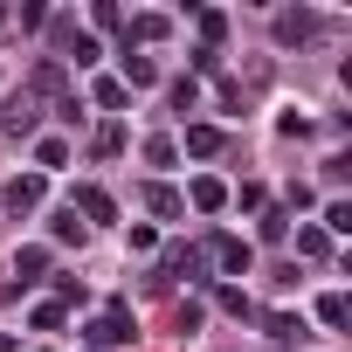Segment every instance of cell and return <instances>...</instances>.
Listing matches in <instances>:
<instances>
[{
	"mask_svg": "<svg viewBox=\"0 0 352 352\" xmlns=\"http://www.w3.org/2000/svg\"><path fill=\"white\" fill-rule=\"evenodd\" d=\"M83 338H90V345H131V338H138V324H131V311H124V304H104V311L83 324Z\"/></svg>",
	"mask_w": 352,
	"mask_h": 352,
	"instance_id": "6da1fadb",
	"label": "cell"
},
{
	"mask_svg": "<svg viewBox=\"0 0 352 352\" xmlns=\"http://www.w3.org/2000/svg\"><path fill=\"white\" fill-rule=\"evenodd\" d=\"M208 263H221L228 276H249V263H256V249H249L242 235H214V242H208Z\"/></svg>",
	"mask_w": 352,
	"mask_h": 352,
	"instance_id": "7a4b0ae2",
	"label": "cell"
},
{
	"mask_svg": "<svg viewBox=\"0 0 352 352\" xmlns=\"http://www.w3.org/2000/svg\"><path fill=\"white\" fill-rule=\"evenodd\" d=\"M318 28H324V21H318L311 8H283V14H276V42H283V49H297V42H311Z\"/></svg>",
	"mask_w": 352,
	"mask_h": 352,
	"instance_id": "3957f363",
	"label": "cell"
},
{
	"mask_svg": "<svg viewBox=\"0 0 352 352\" xmlns=\"http://www.w3.org/2000/svg\"><path fill=\"white\" fill-rule=\"evenodd\" d=\"M42 194H49L42 173H14V180H8V208H14V214H35V208H42Z\"/></svg>",
	"mask_w": 352,
	"mask_h": 352,
	"instance_id": "277c9868",
	"label": "cell"
},
{
	"mask_svg": "<svg viewBox=\"0 0 352 352\" xmlns=\"http://www.w3.org/2000/svg\"><path fill=\"white\" fill-rule=\"evenodd\" d=\"M173 145H187L194 159H221L228 152V131L221 124H187V138H173Z\"/></svg>",
	"mask_w": 352,
	"mask_h": 352,
	"instance_id": "5b68a950",
	"label": "cell"
},
{
	"mask_svg": "<svg viewBox=\"0 0 352 352\" xmlns=\"http://www.w3.org/2000/svg\"><path fill=\"white\" fill-rule=\"evenodd\" d=\"M76 214H83V228H97V221H118V201L104 194V187H76V201H69Z\"/></svg>",
	"mask_w": 352,
	"mask_h": 352,
	"instance_id": "8992f818",
	"label": "cell"
},
{
	"mask_svg": "<svg viewBox=\"0 0 352 352\" xmlns=\"http://www.w3.org/2000/svg\"><path fill=\"white\" fill-rule=\"evenodd\" d=\"M138 201H145V208H152L159 221H180V214H187V201H180V194H173L166 180H145V187H138Z\"/></svg>",
	"mask_w": 352,
	"mask_h": 352,
	"instance_id": "52a82bcc",
	"label": "cell"
},
{
	"mask_svg": "<svg viewBox=\"0 0 352 352\" xmlns=\"http://www.w3.org/2000/svg\"><path fill=\"white\" fill-rule=\"evenodd\" d=\"M35 118H42V111H35V90H21L8 111H0V131H8V138H28V131H35Z\"/></svg>",
	"mask_w": 352,
	"mask_h": 352,
	"instance_id": "ba28073f",
	"label": "cell"
},
{
	"mask_svg": "<svg viewBox=\"0 0 352 352\" xmlns=\"http://www.w3.org/2000/svg\"><path fill=\"white\" fill-rule=\"evenodd\" d=\"M180 201H187V208H201V214H221V208H228V187L214 180V173H201V180H194Z\"/></svg>",
	"mask_w": 352,
	"mask_h": 352,
	"instance_id": "9c48e42d",
	"label": "cell"
},
{
	"mask_svg": "<svg viewBox=\"0 0 352 352\" xmlns=\"http://www.w3.org/2000/svg\"><path fill=\"white\" fill-rule=\"evenodd\" d=\"M166 35H173V14H131L124 49H131V42H166Z\"/></svg>",
	"mask_w": 352,
	"mask_h": 352,
	"instance_id": "30bf717a",
	"label": "cell"
},
{
	"mask_svg": "<svg viewBox=\"0 0 352 352\" xmlns=\"http://www.w3.org/2000/svg\"><path fill=\"white\" fill-rule=\"evenodd\" d=\"M118 83H124V90H152V83H159V63L138 56V49H124V76H118Z\"/></svg>",
	"mask_w": 352,
	"mask_h": 352,
	"instance_id": "8fae6325",
	"label": "cell"
},
{
	"mask_svg": "<svg viewBox=\"0 0 352 352\" xmlns=\"http://www.w3.org/2000/svg\"><path fill=\"white\" fill-rule=\"evenodd\" d=\"M49 235H56V242H69V249H83V242H90V228L76 221V208H63V214H49Z\"/></svg>",
	"mask_w": 352,
	"mask_h": 352,
	"instance_id": "7c38bea8",
	"label": "cell"
},
{
	"mask_svg": "<svg viewBox=\"0 0 352 352\" xmlns=\"http://www.w3.org/2000/svg\"><path fill=\"white\" fill-rule=\"evenodd\" d=\"M42 270H49V249H42V242H21V249H14V276H21V283H35Z\"/></svg>",
	"mask_w": 352,
	"mask_h": 352,
	"instance_id": "4fadbf2b",
	"label": "cell"
},
{
	"mask_svg": "<svg viewBox=\"0 0 352 352\" xmlns=\"http://www.w3.org/2000/svg\"><path fill=\"white\" fill-rule=\"evenodd\" d=\"M256 324H263V331H270L276 345H290V338H304V318H290V311H263Z\"/></svg>",
	"mask_w": 352,
	"mask_h": 352,
	"instance_id": "5bb4252c",
	"label": "cell"
},
{
	"mask_svg": "<svg viewBox=\"0 0 352 352\" xmlns=\"http://www.w3.org/2000/svg\"><path fill=\"white\" fill-rule=\"evenodd\" d=\"M56 166H69V138H42L35 145V173H42V180H49Z\"/></svg>",
	"mask_w": 352,
	"mask_h": 352,
	"instance_id": "9a60e30c",
	"label": "cell"
},
{
	"mask_svg": "<svg viewBox=\"0 0 352 352\" xmlns=\"http://www.w3.org/2000/svg\"><path fill=\"white\" fill-rule=\"evenodd\" d=\"M297 256H304V263H324V256H331V235H324V228H297Z\"/></svg>",
	"mask_w": 352,
	"mask_h": 352,
	"instance_id": "2e32d148",
	"label": "cell"
},
{
	"mask_svg": "<svg viewBox=\"0 0 352 352\" xmlns=\"http://www.w3.org/2000/svg\"><path fill=\"white\" fill-rule=\"evenodd\" d=\"M221 35H228V14L221 8H201V49H221Z\"/></svg>",
	"mask_w": 352,
	"mask_h": 352,
	"instance_id": "e0dca14e",
	"label": "cell"
},
{
	"mask_svg": "<svg viewBox=\"0 0 352 352\" xmlns=\"http://www.w3.org/2000/svg\"><path fill=\"white\" fill-rule=\"evenodd\" d=\"M28 90H35V97H56V90H63V63H35Z\"/></svg>",
	"mask_w": 352,
	"mask_h": 352,
	"instance_id": "ac0fdd59",
	"label": "cell"
},
{
	"mask_svg": "<svg viewBox=\"0 0 352 352\" xmlns=\"http://www.w3.org/2000/svg\"><path fill=\"white\" fill-rule=\"evenodd\" d=\"M118 152H124V124H104L90 138V159H118Z\"/></svg>",
	"mask_w": 352,
	"mask_h": 352,
	"instance_id": "d6986e66",
	"label": "cell"
},
{
	"mask_svg": "<svg viewBox=\"0 0 352 352\" xmlns=\"http://www.w3.org/2000/svg\"><path fill=\"white\" fill-rule=\"evenodd\" d=\"M345 318H352V304H345L338 290H324V297H318V324H331V331H338Z\"/></svg>",
	"mask_w": 352,
	"mask_h": 352,
	"instance_id": "ffe728a7",
	"label": "cell"
},
{
	"mask_svg": "<svg viewBox=\"0 0 352 352\" xmlns=\"http://www.w3.org/2000/svg\"><path fill=\"white\" fill-rule=\"evenodd\" d=\"M97 104H104V111H124V104H131V90H124L118 76H97Z\"/></svg>",
	"mask_w": 352,
	"mask_h": 352,
	"instance_id": "44dd1931",
	"label": "cell"
},
{
	"mask_svg": "<svg viewBox=\"0 0 352 352\" xmlns=\"http://www.w3.org/2000/svg\"><path fill=\"white\" fill-rule=\"evenodd\" d=\"M214 304H221L228 318H256V304H249V297H242L235 283H221V290H214Z\"/></svg>",
	"mask_w": 352,
	"mask_h": 352,
	"instance_id": "7402d4cb",
	"label": "cell"
},
{
	"mask_svg": "<svg viewBox=\"0 0 352 352\" xmlns=\"http://www.w3.org/2000/svg\"><path fill=\"white\" fill-rule=\"evenodd\" d=\"M63 56H69V63H76V69H90V63H97V56H104V49H97V35H76V42H69V49H63Z\"/></svg>",
	"mask_w": 352,
	"mask_h": 352,
	"instance_id": "603a6c76",
	"label": "cell"
},
{
	"mask_svg": "<svg viewBox=\"0 0 352 352\" xmlns=\"http://www.w3.org/2000/svg\"><path fill=\"white\" fill-rule=\"evenodd\" d=\"M256 235H263V242H283V235H290V214H283V208H263V228H256Z\"/></svg>",
	"mask_w": 352,
	"mask_h": 352,
	"instance_id": "cb8c5ba5",
	"label": "cell"
},
{
	"mask_svg": "<svg viewBox=\"0 0 352 352\" xmlns=\"http://www.w3.org/2000/svg\"><path fill=\"white\" fill-rule=\"evenodd\" d=\"M145 159H152V166H173V159H180V145L159 131V138H145Z\"/></svg>",
	"mask_w": 352,
	"mask_h": 352,
	"instance_id": "d4e9b609",
	"label": "cell"
},
{
	"mask_svg": "<svg viewBox=\"0 0 352 352\" xmlns=\"http://www.w3.org/2000/svg\"><path fill=\"white\" fill-rule=\"evenodd\" d=\"M324 235H352V208H345V201L324 208Z\"/></svg>",
	"mask_w": 352,
	"mask_h": 352,
	"instance_id": "484cf974",
	"label": "cell"
},
{
	"mask_svg": "<svg viewBox=\"0 0 352 352\" xmlns=\"http://www.w3.org/2000/svg\"><path fill=\"white\" fill-rule=\"evenodd\" d=\"M194 104H201V83L180 76V83H173V111H194Z\"/></svg>",
	"mask_w": 352,
	"mask_h": 352,
	"instance_id": "4316f807",
	"label": "cell"
},
{
	"mask_svg": "<svg viewBox=\"0 0 352 352\" xmlns=\"http://www.w3.org/2000/svg\"><path fill=\"white\" fill-rule=\"evenodd\" d=\"M263 201H270V194H263V187H256V180H249V187H242V194H228V208H249V214H256V208H263Z\"/></svg>",
	"mask_w": 352,
	"mask_h": 352,
	"instance_id": "83f0119b",
	"label": "cell"
},
{
	"mask_svg": "<svg viewBox=\"0 0 352 352\" xmlns=\"http://www.w3.org/2000/svg\"><path fill=\"white\" fill-rule=\"evenodd\" d=\"M35 331H63V304H35Z\"/></svg>",
	"mask_w": 352,
	"mask_h": 352,
	"instance_id": "f1b7e54d",
	"label": "cell"
},
{
	"mask_svg": "<svg viewBox=\"0 0 352 352\" xmlns=\"http://www.w3.org/2000/svg\"><path fill=\"white\" fill-rule=\"evenodd\" d=\"M90 21H97V28H118L124 14H118V0H97V8H90Z\"/></svg>",
	"mask_w": 352,
	"mask_h": 352,
	"instance_id": "f546056e",
	"label": "cell"
},
{
	"mask_svg": "<svg viewBox=\"0 0 352 352\" xmlns=\"http://www.w3.org/2000/svg\"><path fill=\"white\" fill-rule=\"evenodd\" d=\"M0 352H14V338H8V331H0Z\"/></svg>",
	"mask_w": 352,
	"mask_h": 352,
	"instance_id": "4dcf8cb0",
	"label": "cell"
},
{
	"mask_svg": "<svg viewBox=\"0 0 352 352\" xmlns=\"http://www.w3.org/2000/svg\"><path fill=\"white\" fill-rule=\"evenodd\" d=\"M0 28H8V8H0Z\"/></svg>",
	"mask_w": 352,
	"mask_h": 352,
	"instance_id": "1f68e13d",
	"label": "cell"
}]
</instances>
